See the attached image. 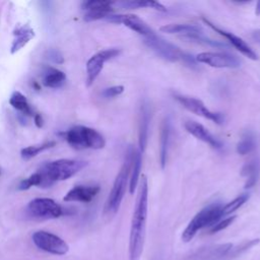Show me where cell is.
I'll return each instance as SVG.
<instances>
[{
	"label": "cell",
	"mask_w": 260,
	"mask_h": 260,
	"mask_svg": "<svg viewBox=\"0 0 260 260\" xmlns=\"http://www.w3.org/2000/svg\"><path fill=\"white\" fill-rule=\"evenodd\" d=\"M196 61L214 68H239L241 60L224 52H202L196 56Z\"/></svg>",
	"instance_id": "8fae6325"
},
{
	"label": "cell",
	"mask_w": 260,
	"mask_h": 260,
	"mask_svg": "<svg viewBox=\"0 0 260 260\" xmlns=\"http://www.w3.org/2000/svg\"><path fill=\"white\" fill-rule=\"evenodd\" d=\"M134 147L129 146L127 150V154L125 156V160L123 162L122 168L120 169L116 179L113 183L112 189L108 196V199L105 204L104 213L107 215H114L120 208L121 202L126 192L127 182L129 180L130 170H131V162H132V152Z\"/></svg>",
	"instance_id": "3957f363"
},
{
	"label": "cell",
	"mask_w": 260,
	"mask_h": 260,
	"mask_svg": "<svg viewBox=\"0 0 260 260\" xmlns=\"http://www.w3.org/2000/svg\"><path fill=\"white\" fill-rule=\"evenodd\" d=\"M148 206V183L142 176L132 214L129 236V260H140L144 249Z\"/></svg>",
	"instance_id": "6da1fadb"
},
{
	"label": "cell",
	"mask_w": 260,
	"mask_h": 260,
	"mask_svg": "<svg viewBox=\"0 0 260 260\" xmlns=\"http://www.w3.org/2000/svg\"><path fill=\"white\" fill-rule=\"evenodd\" d=\"M251 37L254 41H256L257 43H260V28H257V29H254L252 32H251Z\"/></svg>",
	"instance_id": "e575fe53"
},
{
	"label": "cell",
	"mask_w": 260,
	"mask_h": 260,
	"mask_svg": "<svg viewBox=\"0 0 260 260\" xmlns=\"http://www.w3.org/2000/svg\"><path fill=\"white\" fill-rule=\"evenodd\" d=\"M82 8L86 11H106L111 12L114 9L113 1H101V0H87L82 2Z\"/></svg>",
	"instance_id": "484cf974"
},
{
	"label": "cell",
	"mask_w": 260,
	"mask_h": 260,
	"mask_svg": "<svg viewBox=\"0 0 260 260\" xmlns=\"http://www.w3.org/2000/svg\"><path fill=\"white\" fill-rule=\"evenodd\" d=\"M256 147V140L253 134L247 133L245 134L241 140L237 143L236 150L241 155H246L250 152H252Z\"/></svg>",
	"instance_id": "4316f807"
},
{
	"label": "cell",
	"mask_w": 260,
	"mask_h": 260,
	"mask_svg": "<svg viewBox=\"0 0 260 260\" xmlns=\"http://www.w3.org/2000/svg\"><path fill=\"white\" fill-rule=\"evenodd\" d=\"M34 119H35V124L37 125L38 128H41L43 126V118L40 114H36L34 115Z\"/></svg>",
	"instance_id": "836d02e7"
},
{
	"label": "cell",
	"mask_w": 260,
	"mask_h": 260,
	"mask_svg": "<svg viewBox=\"0 0 260 260\" xmlns=\"http://www.w3.org/2000/svg\"><path fill=\"white\" fill-rule=\"evenodd\" d=\"M9 104L17 111H19L22 115L25 116H34L32 114V109L29 106L26 98L20 92V91H14L10 99H9Z\"/></svg>",
	"instance_id": "d4e9b609"
},
{
	"label": "cell",
	"mask_w": 260,
	"mask_h": 260,
	"mask_svg": "<svg viewBox=\"0 0 260 260\" xmlns=\"http://www.w3.org/2000/svg\"><path fill=\"white\" fill-rule=\"evenodd\" d=\"M175 100H177L185 109L190 111L191 113L203 117L205 119H208L218 125L223 124L224 122V117L221 113L218 112H213L207 109V107L203 104L202 101L192 98V96H187L179 93H174Z\"/></svg>",
	"instance_id": "9c48e42d"
},
{
	"label": "cell",
	"mask_w": 260,
	"mask_h": 260,
	"mask_svg": "<svg viewBox=\"0 0 260 260\" xmlns=\"http://www.w3.org/2000/svg\"><path fill=\"white\" fill-rule=\"evenodd\" d=\"M255 13L256 15H260V0L257 2V5H256V10H255Z\"/></svg>",
	"instance_id": "d590c367"
},
{
	"label": "cell",
	"mask_w": 260,
	"mask_h": 260,
	"mask_svg": "<svg viewBox=\"0 0 260 260\" xmlns=\"http://www.w3.org/2000/svg\"><path fill=\"white\" fill-rule=\"evenodd\" d=\"M221 208L222 206L218 203H212L202 208L194 215L183 231L182 240L188 243L193 240L200 230L207 226H213L222 217Z\"/></svg>",
	"instance_id": "5b68a950"
},
{
	"label": "cell",
	"mask_w": 260,
	"mask_h": 260,
	"mask_svg": "<svg viewBox=\"0 0 260 260\" xmlns=\"http://www.w3.org/2000/svg\"><path fill=\"white\" fill-rule=\"evenodd\" d=\"M0 174H1V171H0Z\"/></svg>",
	"instance_id": "8d00e7d4"
},
{
	"label": "cell",
	"mask_w": 260,
	"mask_h": 260,
	"mask_svg": "<svg viewBox=\"0 0 260 260\" xmlns=\"http://www.w3.org/2000/svg\"><path fill=\"white\" fill-rule=\"evenodd\" d=\"M160 31L170 34V35H179L188 40L193 39L194 37L203 35L204 31L201 26L196 24H188V23H171L166 24L159 28Z\"/></svg>",
	"instance_id": "e0dca14e"
},
{
	"label": "cell",
	"mask_w": 260,
	"mask_h": 260,
	"mask_svg": "<svg viewBox=\"0 0 260 260\" xmlns=\"http://www.w3.org/2000/svg\"><path fill=\"white\" fill-rule=\"evenodd\" d=\"M31 239L39 249L53 255L62 256L69 251V246L63 239L46 231H38L34 233Z\"/></svg>",
	"instance_id": "ba28073f"
},
{
	"label": "cell",
	"mask_w": 260,
	"mask_h": 260,
	"mask_svg": "<svg viewBox=\"0 0 260 260\" xmlns=\"http://www.w3.org/2000/svg\"><path fill=\"white\" fill-rule=\"evenodd\" d=\"M65 139L74 149H102L106 145L104 136L95 129L76 125L65 133Z\"/></svg>",
	"instance_id": "277c9868"
},
{
	"label": "cell",
	"mask_w": 260,
	"mask_h": 260,
	"mask_svg": "<svg viewBox=\"0 0 260 260\" xmlns=\"http://www.w3.org/2000/svg\"><path fill=\"white\" fill-rule=\"evenodd\" d=\"M42 176L39 172L34 173L28 178L23 179L19 182L17 189L18 190H27L32 186H41L42 185Z\"/></svg>",
	"instance_id": "f546056e"
},
{
	"label": "cell",
	"mask_w": 260,
	"mask_h": 260,
	"mask_svg": "<svg viewBox=\"0 0 260 260\" xmlns=\"http://www.w3.org/2000/svg\"><path fill=\"white\" fill-rule=\"evenodd\" d=\"M202 20L204 21L205 24H207L210 28H212L215 32L219 34L220 36H222L223 38H225L229 43L235 48L237 49L240 53H242L244 56H246L247 58L251 59V60H257L258 59V55L256 54V52L240 37L236 36L235 34L231 32V31H226L222 28H219L218 26H216L214 23H212L210 20H208L207 18L203 17Z\"/></svg>",
	"instance_id": "4fadbf2b"
},
{
	"label": "cell",
	"mask_w": 260,
	"mask_h": 260,
	"mask_svg": "<svg viewBox=\"0 0 260 260\" xmlns=\"http://www.w3.org/2000/svg\"><path fill=\"white\" fill-rule=\"evenodd\" d=\"M100 192L99 185H77L71 188L64 196V201H77V202H90Z\"/></svg>",
	"instance_id": "2e32d148"
},
{
	"label": "cell",
	"mask_w": 260,
	"mask_h": 260,
	"mask_svg": "<svg viewBox=\"0 0 260 260\" xmlns=\"http://www.w3.org/2000/svg\"><path fill=\"white\" fill-rule=\"evenodd\" d=\"M249 194L247 193H244V194H241L239 195L238 197H236L234 200H232L231 202L226 203L224 206H222L221 208V213H222V216L224 215H229V214H232L234 211H236L237 209H239L241 206H243L249 199Z\"/></svg>",
	"instance_id": "f1b7e54d"
},
{
	"label": "cell",
	"mask_w": 260,
	"mask_h": 260,
	"mask_svg": "<svg viewBox=\"0 0 260 260\" xmlns=\"http://www.w3.org/2000/svg\"><path fill=\"white\" fill-rule=\"evenodd\" d=\"M56 142L55 141H48V142H45V143H42V144H38V145H30V146H27V147H24L21 149L20 151V154H21V157L23 159H30L32 157H35L36 155H38L40 152L46 150V149H49L53 146H55Z\"/></svg>",
	"instance_id": "83f0119b"
},
{
	"label": "cell",
	"mask_w": 260,
	"mask_h": 260,
	"mask_svg": "<svg viewBox=\"0 0 260 260\" xmlns=\"http://www.w3.org/2000/svg\"><path fill=\"white\" fill-rule=\"evenodd\" d=\"M13 36L14 39L10 47L11 54H14L22 49L35 37V31L29 25L24 24L15 28L13 31Z\"/></svg>",
	"instance_id": "d6986e66"
},
{
	"label": "cell",
	"mask_w": 260,
	"mask_h": 260,
	"mask_svg": "<svg viewBox=\"0 0 260 260\" xmlns=\"http://www.w3.org/2000/svg\"><path fill=\"white\" fill-rule=\"evenodd\" d=\"M170 136H171V121L169 118H166L161 123L160 135H159V164L161 169H165L167 164Z\"/></svg>",
	"instance_id": "ffe728a7"
},
{
	"label": "cell",
	"mask_w": 260,
	"mask_h": 260,
	"mask_svg": "<svg viewBox=\"0 0 260 260\" xmlns=\"http://www.w3.org/2000/svg\"><path fill=\"white\" fill-rule=\"evenodd\" d=\"M120 7L122 9H137V8H152L157 11L165 12L167 8L156 1L151 0H126L114 2V7Z\"/></svg>",
	"instance_id": "7402d4cb"
},
{
	"label": "cell",
	"mask_w": 260,
	"mask_h": 260,
	"mask_svg": "<svg viewBox=\"0 0 260 260\" xmlns=\"http://www.w3.org/2000/svg\"><path fill=\"white\" fill-rule=\"evenodd\" d=\"M184 127L188 133L193 135L195 138L209 144L211 147L220 148L222 146L221 142L215 138V136H213L212 133L209 132V130L206 129L202 124L196 121H186L184 123Z\"/></svg>",
	"instance_id": "9a60e30c"
},
{
	"label": "cell",
	"mask_w": 260,
	"mask_h": 260,
	"mask_svg": "<svg viewBox=\"0 0 260 260\" xmlns=\"http://www.w3.org/2000/svg\"><path fill=\"white\" fill-rule=\"evenodd\" d=\"M259 174H260V160L258 157L252 158L251 160L247 161L243 166L241 170V175L247 178V181L245 183V189H250L257 183Z\"/></svg>",
	"instance_id": "44dd1931"
},
{
	"label": "cell",
	"mask_w": 260,
	"mask_h": 260,
	"mask_svg": "<svg viewBox=\"0 0 260 260\" xmlns=\"http://www.w3.org/2000/svg\"><path fill=\"white\" fill-rule=\"evenodd\" d=\"M120 50L113 48L102 50L92 55L86 62V85L90 86L103 70L105 62L117 57Z\"/></svg>",
	"instance_id": "30bf717a"
},
{
	"label": "cell",
	"mask_w": 260,
	"mask_h": 260,
	"mask_svg": "<svg viewBox=\"0 0 260 260\" xmlns=\"http://www.w3.org/2000/svg\"><path fill=\"white\" fill-rule=\"evenodd\" d=\"M87 162L84 160L67 158H61L47 162L41 168L40 171H38L41 174L43 180L41 186L49 187L57 181L67 180L85 168Z\"/></svg>",
	"instance_id": "7a4b0ae2"
},
{
	"label": "cell",
	"mask_w": 260,
	"mask_h": 260,
	"mask_svg": "<svg viewBox=\"0 0 260 260\" xmlns=\"http://www.w3.org/2000/svg\"><path fill=\"white\" fill-rule=\"evenodd\" d=\"M65 80H66V75L63 71L53 67H49L44 72L42 82L47 87L58 88L64 84Z\"/></svg>",
	"instance_id": "603a6c76"
},
{
	"label": "cell",
	"mask_w": 260,
	"mask_h": 260,
	"mask_svg": "<svg viewBox=\"0 0 260 260\" xmlns=\"http://www.w3.org/2000/svg\"><path fill=\"white\" fill-rule=\"evenodd\" d=\"M150 109L147 101H142L139 110V123H138V150L142 153L147 145L148 132L150 124Z\"/></svg>",
	"instance_id": "5bb4252c"
},
{
	"label": "cell",
	"mask_w": 260,
	"mask_h": 260,
	"mask_svg": "<svg viewBox=\"0 0 260 260\" xmlns=\"http://www.w3.org/2000/svg\"><path fill=\"white\" fill-rule=\"evenodd\" d=\"M233 248V244H220L215 246H209L207 248H203L202 250L198 251L197 258L199 260H219L223 259L225 256L229 255L230 251Z\"/></svg>",
	"instance_id": "ac0fdd59"
},
{
	"label": "cell",
	"mask_w": 260,
	"mask_h": 260,
	"mask_svg": "<svg viewBox=\"0 0 260 260\" xmlns=\"http://www.w3.org/2000/svg\"><path fill=\"white\" fill-rule=\"evenodd\" d=\"M28 215L37 219H53L62 216L63 207L51 198H35L26 206Z\"/></svg>",
	"instance_id": "52a82bcc"
},
{
	"label": "cell",
	"mask_w": 260,
	"mask_h": 260,
	"mask_svg": "<svg viewBox=\"0 0 260 260\" xmlns=\"http://www.w3.org/2000/svg\"><path fill=\"white\" fill-rule=\"evenodd\" d=\"M124 91V86L123 85H114V86H110L105 88L102 91V95L106 99H111V98H115L120 95L122 92Z\"/></svg>",
	"instance_id": "1f68e13d"
},
{
	"label": "cell",
	"mask_w": 260,
	"mask_h": 260,
	"mask_svg": "<svg viewBox=\"0 0 260 260\" xmlns=\"http://www.w3.org/2000/svg\"><path fill=\"white\" fill-rule=\"evenodd\" d=\"M48 58L50 60H52L53 62H55V63H63V61H64L62 54L59 51H57V50H51L49 52Z\"/></svg>",
	"instance_id": "d6a6232c"
},
{
	"label": "cell",
	"mask_w": 260,
	"mask_h": 260,
	"mask_svg": "<svg viewBox=\"0 0 260 260\" xmlns=\"http://www.w3.org/2000/svg\"><path fill=\"white\" fill-rule=\"evenodd\" d=\"M145 45L150 48L158 57L162 58L166 61L177 62V61H186L190 59V56L182 52L177 46L166 41L165 39L157 36L155 32L148 37L144 38Z\"/></svg>",
	"instance_id": "8992f818"
},
{
	"label": "cell",
	"mask_w": 260,
	"mask_h": 260,
	"mask_svg": "<svg viewBox=\"0 0 260 260\" xmlns=\"http://www.w3.org/2000/svg\"><path fill=\"white\" fill-rule=\"evenodd\" d=\"M142 153L138 149H133L132 152V162H131V170H130V178H129V192L131 194L134 193L137 184L138 179L140 177V171H141V158Z\"/></svg>",
	"instance_id": "cb8c5ba5"
},
{
	"label": "cell",
	"mask_w": 260,
	"mask_h": 260,
	"mask_svg": "<svg viewBox=\"0 0 260 260\" xmlns=\"http://www.w3.org/2000/svg\"><path fill=\"white\" fill-rule=\"evenodd\" d=\"M106 20L113 23H122L143 38H148L154 34V30L145 21L134 14H110Z\"/></svg>",
	"instance_id": "7c38bea8"
},
{
	"label": "cell",
	"mask_w": 260,
	"mask_h": 260,
	"mask_svg": "<svg viewBox=\"0 0 260 260\" xmlns=\"http://www.w3.org/2000/svg\"><path fill=\"white\" fill-rule=\"evenodd\" d=\"M236 218H237L236 215H232V216H229V217H225L223 219L218 220L213 226H211L210 234H215V233H218V232L226 229L229 225H231L234 222V220Z\"/></svg>",
	"instance_id": "4dcf8cb0"
}]
</instances>
